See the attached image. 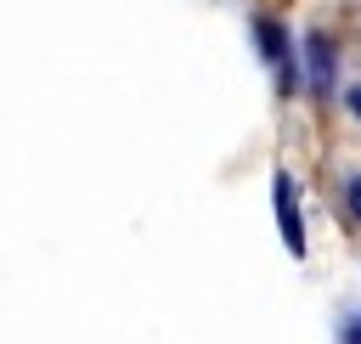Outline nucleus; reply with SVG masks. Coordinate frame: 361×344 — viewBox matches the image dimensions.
Listing matches in <instances>:
<instances>
[{
	"mask_svg": "<svg viewBox=\"0 0 361 344\" xmlns=\"http://www.w3.org/2000/svg\"><path fill=\"white\" fill-rule=\"evenodd\" d=\"M310 79H316V90L333 85V45H327V34H310Z\"/></svg>",
	"mask_w": 361,
	"mask_h": 344,
	"instance_id": "2",
	"label": "nucleus"
},
{
	"mask_svg": "<svg viewBox=\"0 0 361 344\" xmlns=\"http://www.w3.org/2000/svg\"><path fill=\"white\" fill-rule=\"evenodd\" d=\"M276 220H282V242L293 254H305V220H299V197H293L288 175H276Z\"/></svg>",
	"mask_w": 361,
	"mask_h": 344,
	"instance_id": "1",
	"label": "nucleus"
},
{
	"mask_svg": "<svg viewBox=\"0 0 361 344\" xmlns=\"http://www.w3.org/2000/svg\"><path fill=\"white\" fill-rule=\"evenodd\" d=\"M254 39H259L265 62H288V39H282V28H276L271 17H259V23H254Z\"/></svg>",
	"mask_w": 361,
	"mask_h": 344,
	"instance_id": "3",
	"label": "nucleus"
},
{
	"mask_svg": "<svg viewBox=\"0 0 361 344\" xmlns=\"http://www.w3.org/2000/svg\"><path fill=\"white\" fill-rule=\"evenodd\" d=\"M344 197H350V209H355V220H361V175H350V186H344Z\"/></svg>",
	"mask_w": 361,
	"mask_h": 344,
	"instance_id": "4",
	"label": "nucleus"
},
{
	"mask_svg": "<svg viewBox=\"0 0 361 344\" xmlns=\"http://www.w3.org/2000/svg\"><path fill=\"white\" fill-rule=\"evenodd\" d=\"M344 344H361V321H355V327H344Z\"/></svg>",
	"mask_w": 361,
	"mask_h": 344,
	"instance_id": "5",
	"label": "nucleus"
},
{
	"mask_svg": "<svg viewBox=\"0 0 361 344\" xmlns=\"http://www.w3.org/2000/svg\"><path fill=\"white\" fill-rule=\"evenodd\" d=\"M350 107H355V118H361V85H355V90H350Z\"/></svg>",
	"mask_w": 361,
	"mask_h": 344,
	"instance_id": "6",
	"label": "nucleus"
}]
</instances>
